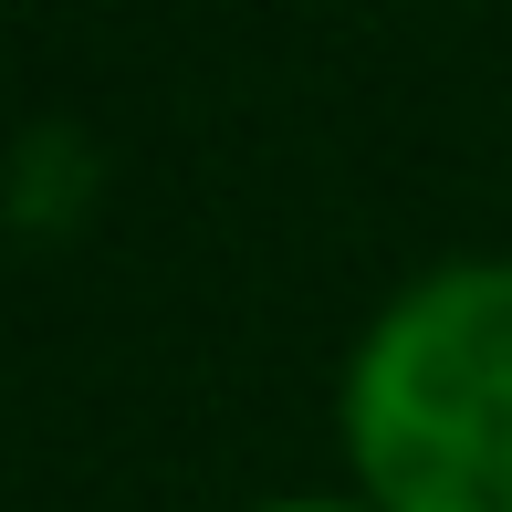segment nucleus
<instances>
[{
  "mask_svg": "<svg viewBox=\"0 0 512 512\" xmlns=\"http://www.w3.org/2000/svg\"><path fill=\"white\" fill-rule=\"evenodd\" d=\"M345 439L377 512H512V262L439 272L366 335Z\"/></svg>",
  "mask_w": 512,
  "mask_h": 512,
  "instance_id": "f257e3e1",
  "label": "nucleus"
},
{
  "mask_svg": "<svg viewBox=\"0 0 512 512\" xmlns=\"http://www.w3.org/2000/svg\"><path fill=\"white\" fill-rule=\"evenodd\" d=\"M283 512H324V502H283Z\"/></svg>",
  "mask_w": 512,
  "mask_h": 512,
  "instance_id": "f03ea898",
  "label": "nucleus"
}]
</instances>
